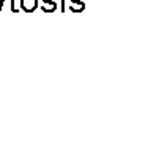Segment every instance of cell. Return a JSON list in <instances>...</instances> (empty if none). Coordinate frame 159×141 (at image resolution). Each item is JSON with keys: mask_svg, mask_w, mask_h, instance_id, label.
Listing matches in <instances>:
<instances>
[{"mask_svg": "<svg viewBox=\"0 0 159 141\" xmlns=\"http://www.w3.org/2000/svg\"><path fill=\"white\" fill-rule=\"evenodd\" d=\"M20 2V10L25 13H33L38 8V0H19Z\"/></svg>", "mask_w": 159, "mask_h": 141, "instance_id": "1", "label": "cell"}, {"mask_svg": "<svg viewBox=\"0 0 159 141\" xmlns=\"http://www.w3.org/2000/svg\"><path fill=\"white\" fill-rule=\"evenodd\" d=\"M10 2H11V11H13V13H17L19 10L16 8V0H10Z\"/></svg>", "mask_w": 159, "mask_h": 141, "instance_id": "4", "label": "cell"}, {"mask_svg": "<svg viewBox=\"0 0 159 141\" xmlns=\"http://www.w3.org/2000/svg\"><path fill=\"white\" fill-rule=\"evenodd\" d=\"M41 2H43L41 10L44 13H52V11L57 10V2H55V0H41Z\"/></svg>", "mask_w": 159, "mask_h": 141, "instance_id": "2", "label": "cell"}, {"mask_svg": "<svg viewBox=\"0 0 159 141\" xmlns=\"http://www.w3.org/2000/svg\"><path fill=\"white\" fill-rule=\"evenodd\" d=\"M70 8L74 13H80L85 8V2L84 0H70Z\"/></svg>", "mask_w": 159, "mask_h": 141, "instance_id": "3", "label": "cell"}]
</instances>
